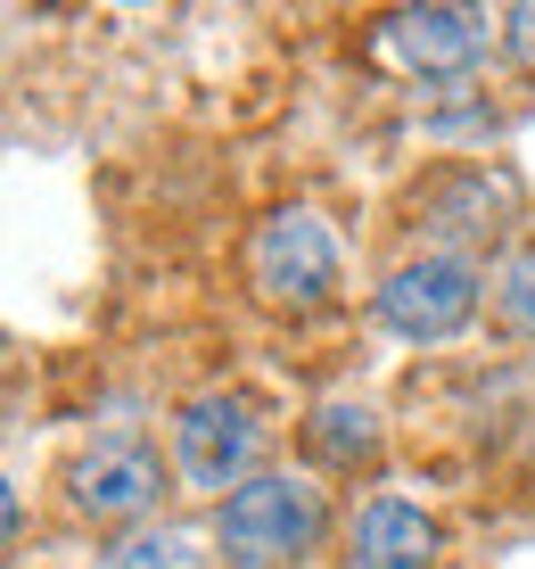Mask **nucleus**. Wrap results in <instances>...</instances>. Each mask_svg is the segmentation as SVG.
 <instances>
[{
  "instance_id": "1",
  "label": "nucleus",
  "mask_w": 535,
  "mask_h": 569,
  "mask_svg": "<svg viewBox=\"0 0 535 569\" xmlns=\"http://www.w3.org/2000/svg\"><path fill=\"white\" fill-rule=\"evenodd\" d=\"M322 545V496L305 479H248L223 503V553L240 569H281Z\"/></svg>"
},
{
  "instance_id": "2",
  "label": "nucleus",
  "mask_w": 535,
  "mask_h": 569,
  "mask_svg": "<svg viewBox=\"0 0 535 569\" xmlns=\"http://www.w3.org/2000/svg\"><path fill=\"white\" fill-rule=\"evenodd\" d=\"M248 272L264 306H322L330 281H339V240L313 207H289L248 240Z\"/></svg>"
},
{
  "instance_id": "3",
  "label": "nucleus",
  "mask_w": 535,
  "mask_h": 569,
  "mask_svg": "<svg viewBox=\"0 0 535 569\" xmlns=\"http://www.w3.org/2000/svg\"><path fill=\"white\" fill-rule=\"evenodd\" d=\"M486 58V17L478 9H395L380 26V67L412 83H453Z\"/></svg>"
},
{
  "instance_id": "4",
  "label": "nucleus",
  "mask_w": 535,
  "mask_h": 569,
  "mask_svg": "<svg viewBox=\"0 0 535 569\" xmlns=\"http://www.w3.org/2000/svg\"><path fill=\"white\" fill-rule=\"evenodd\" d=\"M255 446H264V429H255V413L240 397H198L182 421H173V462H182L190 487H206V496H240L248 487V462Z\"/></svg>"
},
{
  "instance_id": "5",
  "label": "nucleus",
  "mask_w": 535,
  "mask_h": 569,
  "mask_svg": "<svg viewBox=\"0 0 535 569\" xmlns=\"http://www.w3.org/2000/svg\"><path fill=\"white\" fill-rule=\"evenodd\" d=\"M470 313H478V272L462 257H421V264L387 272V289H380V322L395 339H453Z\"/></svg>"
},
{
  "instance_id": "6",
  "label": "nucleus",
  "mask_w": 535,
  "mask_h": 569,
  "mask_svg": "<svg viewBox=\"0 0 535 569\" xmlns=\"http://www.w3.org/2000/svg\"><path fill=\"white\" fill-rule=\"evenodd\" d=\"M67 496H74V512H91V520H132V512H149V503L165 496V470H157V455L141 438H99V446L74 455Z\"/></svg>"
},
{
  "instance_id": "7",
  "label": "nucleus",
  "mask_w": 535,
  "mask_h": 569,
  "mask_svg": "<svg viewBox=\"0 0 535 569\" xmlns=\"http://www.w3.org/2000/svg\"><path fill=\"white\" fill-rule=\"evenodd\" d=\"M354 569H437V520L421 503H363L354 520Z\"/></svg>"
},
{
  "instance_id": "8",
  "label": "nucleus",
  "mask_w": 535,
  "mask_h": 569,
  "mask_svg": "<svg viewBox=\"0 0 535 569\" xmlns=\"http://www.w3.org/2000/svg\"><path fill=\"white\" fill-rule=\"evenodd\" d=\"M115 569H214V553L190 528H141V537L115 553Z\"/></svg>"
},
{
  "instance_id": "9",
  "label": "nucleus",
  "mask_w": 535,
  "mask_h": 569,
  "mask_svg": "<svg viewBox=\"0 0 535 569\" xmlns=\"http://www.w3.org/2000/svg\"><path fill=\"white\" fill-rule=\"evenodd\" d=\"M313 446H322L330 462H363L371 446H380V421H371L363 405H322V413H313Z\"/></svg>"
},
{
  "instance_id": "10",
  "label": "nucleus",
  "mask_w": 535,
  "mask_h": 569,
  "mask_svg": "<svg viewBox=\"0 0 535 569\" xmlns=\"http://www.w3.org/2000/svg\"><path fill=\"white\" fill-rule=\"evenodd\" d=\"M494 298H503V313H511L519 330H535V240L503 257V272H494Z\"/></svg>"
},
{
  "instance_id": "11",
  "label": "nucleus",
  "mask_w": 535,
  "mask_h": 569,
  "mask_svg": "<svg viewBox=\"0 0 535 569\" xmlns=\"http://www.w3.org/2000/svg\"><path fill=\"white\" fill-rule=\"evenodd\" d=\"M503 42H511V58H519V67H535V0L503 17Z\"/></svg>"
},
{
  "instance_id": "12",
  "label": "nucleus",
  "mask_w": 535,
  "mask_h": 569,
  "mask_svg": "<svg viewBox=\"0 0 535 569\" xmlns=\"http://www.w3.org/2000/svg\"><path fill=\"white\" fill-rule=\"evenodd\" d=\"M9 537H17V487L0 479V545H9Z\"/></svg>"
}]
</instances>
